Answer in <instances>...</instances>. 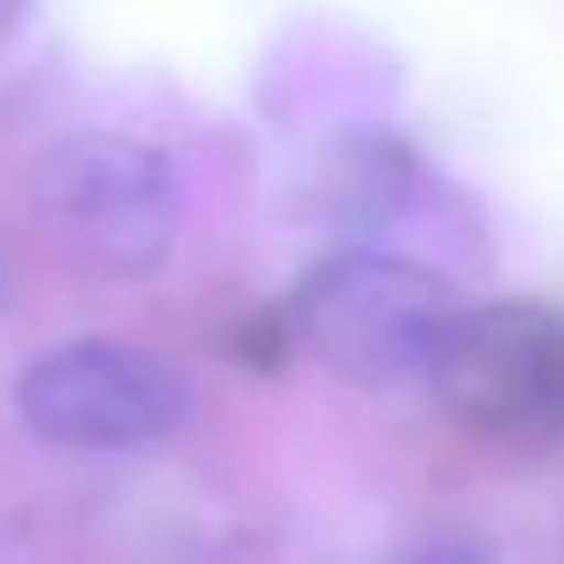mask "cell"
Wrapping results in <instances>:
<instances>
[{"mask_svg":"<svg viewBox=\"0 0 564 564\" xmlns=\"http://www.w3.org/2000/svg\"><path fill=\"white\" fill-rule=\"evenodd\" d=\"M29 215L94 272L151 279L180 243V180L151 143L122 129H79L29 165Z\"/></svg>","mask_w":564,"mask_h":564,"instance_id":"obj_1","label":"cell"},{"mask_svg":"<svg viewBox=\"0 0 564 564\" xmlns=\"http://www.w3.org/2000/svg\"><path fill=\"white\" fill-rule=\"evenodd\" d=\"M301 350L358 386H408L429 379L443 329L457 322L451 279L400 250H329L307 264L286 301Z\"/></svg>","mask_w":564,"mask_h":564,"instance_id":"obj_2","label":"cell"},{"mask_svg":"<svg viewBox=\"0 0 564 564\" xmlns=\"http://www.w3.org/2000/svg\"><path fill=\"white\" fill-rule=\"evenodd\" d=\"M22 8H29V0H0V43L14 36V22H22Z\"/></svg>","mask_w":564,"mask_h":564,"instance_id":"obj_6","label":"cell"},{"mask_svg":"<svg viewBox=\"0 0 564 564\" xmlns=\"http://www.w3.org/2000/svg\"><path fill=\"white\" fill-rule=\"evenodd\" d=\"M429 393L471 436L551 451L564 443V315L536 301L457 307L429 358Z\"/></svg>","mask_w":564,"mask_h":564,"instance_id":"obj_3","label":"cell"},{"mask_svg":"<svg viewBox=\"0 0 564 564\" xmlns=\"http://www.w3.org/2000/svg\"><path fill=\"white\" fill-rule=\"evenodd\" d=\"M414 564H486V551H479V543H465V536H451V543H429Z\"/></svg>","mask_w":564,"mask_h":564,"instance_id":"obj_5","label":"cell"},{"mask_svg":"<svg viewBox=\"0 0 564 564\" xmlns=\"http://www.w3.org/2000/svg\"><path fill=\"white\" fill-rule=\"evenodd\" d=\"M22 429L57 451H143L186 422L193 393L165 358L115 336L57 344L14 379Z\"/></svg>","mask_w":564,"mask_h":564,"instance_id":"obj_4","label":"cell"}]
</instances>
